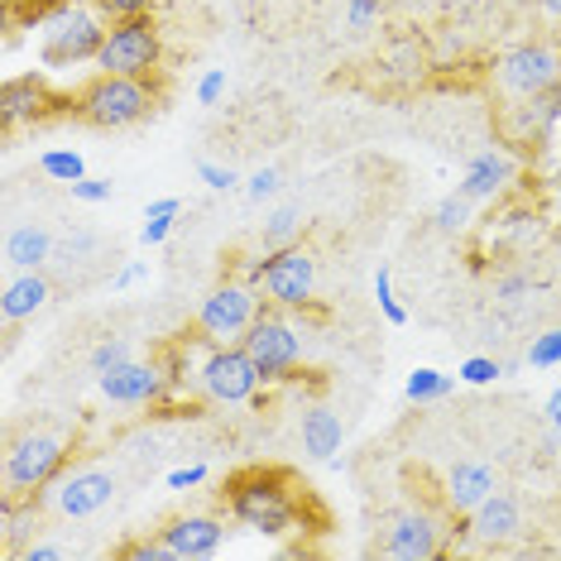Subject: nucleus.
<instances>
[{
  "instance_id": "nucleus-35",
  "label": "nucleus",
  "mask_w": 561,
  "mask_h": 561,
  "mask_svg": "<svg viewBox=\"0 0 561 561\" xmlns=\"http://www.w3.org/2000/svg\"><path fill=\"white\" fill-rule=\"evenodd\" d=\"M226 92V68H211V72H202V82H197V101L202 106H216Z\"/></svg>"
},
{
  "instance_id": "nucleus-27",
  "label": "nucleus",
  "mask_w": 561,
  "mask_h": 561,
  "mask_svg": "<svg viewBox=\"0 0 561 561\" xmlns=\"http://www.w3.org/2000/svg\"><path fill=\"white\" fill-rule=\"evenodd\" d=\"M375 298H379V312H385L389 327H403V322H408V308H403L399 298H393V274H389V264H379V270H375Z\"/></svg>"
},
{
  "instance_id": "nucleus-12",
  "label": "nucleus",
  "mask_w": 561,
  "mask_h": 561,
  "mask_svg": "<svg viewBox=\"0 0 561 561\" xmlns=\"http://www.w3.org/2000/svg\"><path fill=\"white\" fill-rule=\"evenodd\" d=\"M442 518L427 514V508H403L385 523V557L393 561H432L442 552Z\"/></svg>"
},
{
  "instance_id": "nucleus-38",
  "label": "nucleus",
  "mask_w": 561,
  "mask_h": 561,
  "mask_svg": "<svg viewBox=\"0 0 561 561\" xmlns=\"http://www.w3.org/2000/svg\"><path fill=\"white\" fill-rule=\"evenodd\" d=\"M245 193H250L254 202L274 197V193H278V173H274V169H260V173H254V178H250V183H245Z\"/></svg>"
},
{
  "instance_id": "nucleus-6",
  "label": "nucleus",
  "mask_w": 561,
  "mask_h": 561,
  "mask_svg": "<svg viewBox=\"0 0 561 561\" xmlns=\"http://www.w3.org/2000/svg\"><path fill=\"white\" fill-rule=\"evenodd\" d=\"M68 466V442L58 432H24L5 451V494L10 500H34Z\"/></svg>"
},
{
  "instance_id": "nucleus-9",
  "label": "nucleus",
  "mask_w": 561,
  "mask_h": 561,
  "mask_svg": "<svg viewBox=\"0 0 561 561\" xmlns=\"http://www.w3.org/2000/svg\"><path fill=\"white\" fill-rule=\"evenodd\" d=\"M494 82H500L504 101H528L561 87V54L552 44H518L494 62Z\"/></svg>"
},
{
  "instance_id": "nucleus-26",
  "label": "nucleus",
  "mask_w": 561,
  "mask_h": 561,
  "mask_svg": "<svg viewBox=\"0 0 561 561\" xmlns=\"http://www.w3.org/2000/svg\"><path fill=\"white\" fill-rule=\"evenodd\" d=\"M39 169L48 173V178H58V183H78V178H87V163H82V154H72V149H48V154L39 159Z\"/></svg>"
},
{
  "instance_id": "nucleus-44",
  "label": "nucleus",
  "mask_w": 561,
  "mask_h": 561,
  "mask_svg": "<svg viewBox=\"0 0 561 561\" xmlns=\"http://www.w3.org/2000/svg\"><path fill=\"white\" fill-rule=\"evenodd\" d=\"M547 417H552V427L561 432V389L552 393V399H547Z\"/></svg>"
},
{
  "instance_id": "nucleus-5",
  "label": "nucleus",
  "mask_w": 561,
  "mask_h": 561,
  "mask_svg": "<svg viewBox=\"0 0 561 561\" xmlns=\"http://www.w3.org/2000/svg\"><path fill=\"white\" fill-rule=\"evenodd\" d=\"M250 278L260 284L264 302H274V308H284V312H302V308H312V298H317V260H312V250H302V245L264 250V260L250 264Z\"/></svg>"
},
{
  "instance_id": "nucleus-3",
  "label": "nucleus",
  "mask_w": 561,
  "mask_h": 561,
  "mask_svg": "<svg viewBox=\"0 0 561 561\" xmlns=\"http://www.w3.org/2000/svg\"><path fill=\"white\" fill-rule=\"evenodd\" d=\"M39 44L48 68H68V62H87L106 44V15L82 0H58L39 24Z\"/></svg>"
},
{
  "instance_id": "nucleus-34",
  "label": "nucleus",
  "mask_w": 561,
  "mask_h": 561,
  "mask_svg": "<svg viewBox=\"0 0 561 561\" xmlns=\"http://www.w3.org/2000/svg\"><path fill=\"white\" fill-rule=\"evenodd\" d=\"M379 20V0H346V24L351 30H369Z\"/></svg>"
},
{
  "instance_id": "nucleus-22",
  "label": "nucleus",
  "mask_w": 561,
  "mask_h": 561,
  "mask_svg": "<svg viewBox=\"0 0 561 561\" xmlns=\"http://www.w3.org/2000/svg\"><path fill=\"white\" fill-rule=\"evenodd\" d=\"M54 260V236L44 226H15L5 236V264L10 270H44Z\"/></svg>"
},
{
  "instance_id": "nucleus-36",
  "label": "nucleus",
  "mask_w": 561,
  "mask_h": 561,
  "mask_svg": "<svg viewBox=\"0 0 561 561\" xmlns=\"http://www.w3.org/2000/svg\"><path fill=\"white\" fill-rule=\"evenodd\" d=\"M528 288H533V278H528V274H504L500 284H494V298H500V302H518Z\"/></svg>"
},
{
  "instance_id": "nucleus-23",
  "label": "nucleus",
  "mask_w": 561,
  "mask_h": 561,
  "mask_svg": "<svg viewBox=\"0 0 561 561\" xmlns=\"http://www.w3.org/2000/svg\"><path fill=\"white\" fill-rule=\"evenodd\" d=\"M451 389H456V379H451V375H442V369H432V365L413 369V375H408V385H403L408 403H442Z\"/></svg>"
},
{
  "instance_id": "nucleus-37",
  "label": "nucleus",
  "mask_w": 561,
  "mask_h": 561,
  "mask_svg": "<svg viewBox=\"0 0 561 561\" xmlns=\"http://www.w3.org/2000/svg\"><path fill=\"white\" fill-rule=\"evenodd\" d=\"M169 231H173L169 216H145V226H139V245H163Z\"/></svg>"
},
{
  "instance_id": "nucleus-10",
  "label": "nucleus",
  "mask_w": 561,
  "mask_h": 561,
  "mask_svg": "<svg viewBox=\"0 0 561 561\" xmlns=\"http://www.w3.org/2000/svg\"><path fill=\"white\" fill-rule=\"evenodd\" d=\"M197 379H202V393H207L211 403H245L264 385L260 365H254V355L240 346V341L236 346H211L207 360L197 369Z\"/></svg>"
},
{
  "instance_id": "nucleus-17",
  "label": "nucleus",
  "mask_w": 561,
  "mask_h": 561,
  "mask_svg": "<svg viewBox=\"0 0 561 561\" xmlns=\"http://www.w3.org/2000/svg\"><path fill=\"white\" fill-rule=\"evenodd\" d=\"M163 538H169L178 561H187V557L197 561V557H211L216 547L226 542V523L216 514H183V518H173L169 528H163Z\"/></svg>"
},
{
  "instance_id": "nucleus-19",
  "label": "nucleus",
  "mask_w": 561,
  "mask_h": 561,
  "mask_svg": "<svg viewBox=\"0 0 561 561\" xmlns=\"http://www.w3.org/2000/svg\"><path fill=\"white\" fill-rule=\"evenodd\" d=\"M48 298H54L48 278H44L39 270H20V274L5 284V293H0V312H5V322H24V317L44 312Z\"/></svg>"
},
{
  "instance_id": "nucleus-18",
  "label": "nucleus",
  "mask_w": 561,
  "mask_h": 561,
  "mask_svg": "<svg viewBox=\"0 0 561 561\" xmlns=\"http://www.w3.org/2000/svg\"><path fill=\"white\" fill-rule=\"evenodd\" d=\"M514 173L518 169H514V154H508V149H484V154L470 159V169H466L456 193H466L470 202H494L508 183H514Z\"/></svg>"
},
{
  "instance_id": "nucleus-29",
  "label": "nucleus",
  "mask_w": 561,
  "mask_h": 561,
  "mask_svg": "<svg viewBox=\"0 0 561 561\" xmlns=\"http://www.w3.org/2000/svg\"><path fill=\"white\" fill-rule=\"evenodd\" d=\"M125 360H130V346H125L121 336H106L101 346L92 351V375L101 379V375H111V369H121Z\"/></svg>"
},
{
  "instance_id": "nucleus-32",
  "label": "nucleus",
  "mask_w": 561,
  "mask_h": 561,
  "mask_svg": "<svg viewBox=\"0 0 561 561\" xmlns=\"http://www.w3.org/2000/svg\"><path fill=\"white\" fill-rule=\"evenodd\" d=\"M92 5H96V10H101V15H106L111 24H116V20L149 15V10H154V0H92Z\"/></svg>"
},
{
  "instance_id": "nucleus-42",
  "label": "nucleus",
  "mask_w": 561,
  "mask_h": 561,
  "mask_svg": "<svg viewBox=\"0 0 561 561\" xmlns=\"http://www.w3.org/2000/svg\"><path fill=\"white\" fill-rule=\"evenodd\" d=\"M178 211H183V202H178V197H159V202H149V207H145V216H169V221Z\"/></svg>"
},
{
  "instance_id": "nucleus-8",
  "label": "nucleus",
  "mask_w": 561,
  "mask_h": 561,
  "mask_svg": "<svg viewBox=\"0 0 561 561\" xmlns=\"http://www.w3.org/2000/svg\"><path fill=\"white\" fill-rule=\"evenodd\" d=\"M254 365H260L264 385H288V379L302 375V336L293 331L288 317L278 312H260L254 317V327L245 331V341H240Z\"/></svg>"
},
{
  "instance_id": "nucleus-39",
  "label": "nucleus",
  "mask_w": 561,
  "mask_h": 561,
  "mask_svg": "<svg viewBox=\"0 0 561 561\" xmlns=\"http://www.w3.org/2000/svg\"><path fill=\"white\" fill-rule=\"evenodd\" d=\"M72 197H78V202H111V183H96V178H78V183H72Z\"/></svg>"
},
{
  "instance_id": "nucleus-20",
  "label": "nucleus",
  "mask_w": 561,
  "mask_h": 561,
  "mask_svg": "<svg viewBox=\"0 0 561 561\" xmlns=\"http://www.w3.org/2000/svg\"><path fill=\"white\" fill-rule=\"evenodd\" d=\"M48 87L44 78H10L5 82V92H0V116H5V125H20V121H39L44 111H48Z\"/></svg>"
},
{
  "instance_id": "nucleus-33",
  "label": "nucleus",
  "mask_w": 561,
  "mask_h": 561,
  "mask_svg": "<svg viewBox=\"0 0 561 561\" xmlns=\"http://www.w3.org/2000/svg\"><path fill=\"white\" fill-rule=\"evenodd\" d=\"M197 178L211 187V193H231V187L240 183L236 169H226V163H211V159H202V163H197Z\"/></svg>"
},
{
  "instance_id": "nucleus-13",
  "label": "nucleus",
  "mask_w": 561,
  "mask_h": 561,
  "mask_svg": "<svg viewBox=\"0 0 561 561\" xmlns=\"http://www.w3.org/2000/svg\"><path fill=\"white\" fill-rule=\"evenodd\" d=\"M494 490H500V476H494L484 461H456L446 470V484H442V508L456 518H470Z\"/></svg>"
},
{
  "instance_id": "nucleus-16",
  "label": "nucleus",
  "mask_w": 561,
  "mask_h": 561,
  "mask_svg": "<svg viewBox=\"0 0 561 561\" xmlns=\"http://www.w3.org/2000/svg\"><path fill=\"white\" fill-rule=\"evenodd\" d=\"M101 385V399L121 403V408H139V403H154L163 393V369L159 365H139V360H125L121 369L96 379Z\"/></svg>"
},
{
  "instance_id": "nucleus-43",
  "label": "nucleus",
  "mask_w": 561,
  "mask_h": 561,
  "mask_svg": "<svg viewBox=\"0 0 561 561\" xmlns=\"http://www.w3.org/2000/svg\"><path fill=\"white\" fill-rule=\"evenodd\" d=\"M139 274H145V264H130V270H121V274H116V288H130Z\"/></svg>"
},
{
  "instance_id": "nucleus-1",
  "label": "nucleus",
  "mask_w": 561,
  "mask_h": 561,
  "mask_svg": "<svg viewBox=\"0 0 561 561\" xmlns=\"http://www.w3.org/2000/svg\"><path fill=\"white\" fill-rule=\"evenodd\" d=\"M226 508L240 528L260 533V538H288L302 518L298 484L284 470H240V476H231Z\"/></svg>"
},
{
  "instance_id": "nucleus-21",
  "label": "nucleus",
  "mask_w": 561,
  "mask_h": 561,
  "mask_svg": "<svg viewBox=\"0 0 561 561\" xmlns=\"http://www.w3.org/2000/svg\"><path fill=\"white\" fill-rule=\"evenodd\" d=\"M341 442H346V427H341V417L331 413V408H308L302 413V451L312 456V461H331V456L341 451Z\"/></svg>"
},
{
  "instance_id": "nucleus-2",
  "label": "nucleus",
  "mask_w": 561,
  "mask_h": 561,
  "mask_svg": "<svg viewBox=\"0 0 561 561\" xmlns=\"http://www.w3.org/2000/svg\"><path fill=\"white\" fill-rule=\"evenodd\" d=\"M159 106V92L149 78H116V72H96L92 82L72 101V116L96 125V130H125V125L145 121Z\"/></svg>"
},
{
  "instance_id": "nucleus-40",
  "label": "nucleus",
  "mask_w": 561,
  "mask_h": 561,
  "mask_svg": "<svg viewBox=\"0 0 561 561\" xmlns=\"http://www.w3.org/2000/svg\"><path fill=\"white\" fill-rule=\"evenodd\" d=\"M207 480V466H183V470H173L169 476V490H193V484Z\"/></svg>"
},
{
  "instance_id": "nucleus-15",
  "label": "nucleus",
  "mask_w": 561,
  "mask_h": 561,
  "mask_svg": "<svg viewBox=\"0 0 561 561\" xmlns=\"http://www.w3.org/2000/svg\"><path fill=\"white\" fill-rule=\"evenodd\" d=\"M557 121H561V87H552L542 96H528V101H508L504 130L514 145H538V139L552 135Z\"/></svg>"
},
{
  "instance_id": "nucleus-25",
  "label": "nucleus",
  "mask_w": 561,
  "mask_h": 561,
  "mask_svg": "<svg viewBox=\"0 0 561 561\" xmlns=\"http://www.w3.org/2000/svg\"><path fill=\"white\" fill-rule=\"evenodd\" d=\"M466 221H470V197H466V193H451V197H442V202H437V211H432V226H437L442 236H456V231H466Z\"/></svg>"
},
{
  "instance_id": "nucleus-45",
  "label": "nucleus",
  "mask_w": 561,
  "mask_h": 561,
  "mask_svg": "<svg viewBox=\"0 0 561 561\" xmlns=\"http://www.w3.org/2000/svg\"><path fill=\"white\" fill-rule=\"evenodd\" d=\"M542 10H547L552 20H561V0H542Z\"/></svg>"
},
{
  "instance_id": "nucleus-11",
  "label": "nucleus",
  "mask_w": 561,
  "mask_h": 561,
  "mask_svg": "<svg viewBox=\"0 0 561 561\" xmlns=\"http://www.w3.org/2000/svg\"><path fill=\"white\" fill-rule=\"evenodd\" d=\"M48 500H54V508L62 518H92L116 500V476H111V470H96V466L68 470V476H58L48 484Z\"/></svg>"
},
{
  "instance_id": "nucleus-14",
  "label": "nucleus",
  "mask_w": 561,
  "mask_h": 561,
  "mask_svg": "<svg viewBox=\"0 0 561 561\" xmlns=\"http://www.w3.org/2000/svg\"><path fill=\"white\" fill-rule=\"evenodd\" d=\"M523 528H528V523H523V504L514 500V494H504V490H494L490 500L466 518L470 542H480V547H504V542H514Z\"/></svg>"
},
{
  "instance_id": "nucleus-4",
  "label": "nucleus",
  "mask_w": 561,
  "mask_h": 561,
  "mask_svg": "<svg viewBox=\"0 0 561 561\" xmlns=\"http://www.w3.org/2000/svg\"><path fill=\"white\" fill-rule=\"evenodd\" d=\"M264 312V293L254 278H226L216 284L197 308V336L207 346H236L245 341V331L254 327V317Z\"/></svg>"
},
{
  "instance_id": "nucleus-30",
  "label": "nucleus",
  "mask_w": 561,
  "mask_h": 561,
  "mask_svg": "<svg viewBox=\"0 0 561 561\" xmlns=\"http://www.w3.org/2000/svg\"><path fill=\"white\" fill-rule=\"evenodd\" d=\"M456 375L466 379V385H494V379L504 375V365L494 360V355H470V360H461V369Z\"/></svg>"
},
{
  "instance_id": "nucleus-7",
  "label": "nucleus",
  "mask_w": 561,
  "mask_h": 561,
  "mask_svg": "<svg viewBox=\"0 0 561 561\" xmlns=\"http://www.w3.org/2000/svg\"><path fill=\"white\" fill-rule=\"evenodd\" d=\"M159 58H163L159 24L149 15H135V20L111 24L106 44H101V54L92 62H96V72H116V78H154Z\"/></svg>"
},
{
  "instance_id": "nucleus-28",
  "label": "nucleus",
  "mask_w": 561,
  "mask_h": 561,
  "mask_svg": "<svg viewBox=\"0 0 561 561\" xmlns=\"http://www.w3.org/2000/svg\"><path fill=\"white\" fill-rule=\"evenodd\" d=\"M528 365H533V369H552V365H561V327L542 331V336H533Z\"/></svg>"
},
{
  "instance_id": "nucleus-24",
  "label": "nucleus",
  "mask_w": 561,
  "mask_h": 561,
  "mask_svg": "<svg viewBox=\"0 0 561 561\" xmlns=\"http://www.w3.org/2000/svg\"><path fill=\"white\" fill-rule=\"evenodd\" d=\"M298 231H302V207H278L270 221H264V250L298 245Z\"/></svg>"
},
{
  "instance_id": "nucleus-31",
  "label": "nucleus",
  "mask_w": 561,
  "mask_h": 561,
  "mask_svg": "<svg viewBox=\"0 0 561 561\" xmlns=\"http://www.w3.org/2000/svg\"><path fill=\"white\" fill-rule=\"evenodd\" d=\"M121 557L125 561H178V552L169 547V538H145V542H130V547H121Z\"/></svg>"
},
{
  "instance_id": "nucleus-41",
  "label": "nucleus",
  "mask_w": 561,
  "mask_h": 561,
  "mask_svg": "<svg viewBox=\"0 0 561 561\" xmlns=\"http://www.w3.org/2000/svg\"><path fill=\"white\" fill-rule=\"evenodd\" d=\"M68 557V547H54V542H44V547H24L20 561H62Z\"/></svg>"
}]
</instances>
